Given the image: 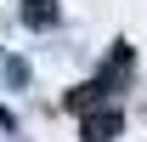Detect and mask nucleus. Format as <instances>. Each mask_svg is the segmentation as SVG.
Returning <instances> with one entry per match:
<instances>
[{"label": "nucleus", "mask_w": 147, "mask_h": 142, "mask_svg": "<svg viewBox=\"0 0 147 142\" xmlns=\"http://www.w3.org/2000/svg\"><path fill=\"white\" fill-rule=\"evenodd\" d=\"M125 74H130V46H113V57H108V68L96 74V85H91V97H113V91L125 85Z\"/></svg>", "instance_id": "nucleus-1"}, {"label": "nucleus", "mask_w": 147, "mask_h": 142, "mask_svg": "<svg viewBox=\"0 0 147 142\" xmlns=\"http://www.w3.org/2000/svg\"><path fill=\"white\" fill-rule=\"evenodd\" d=\"M119 114H113V108H102V114H85V142H113L119 137Z\"/></svg>", "instance_id": "nucleus-2"}, {"label": "nucleus", "mask_w": 147, "mask_h": 142, "mask_svg": "<svg viewBox=\"0 0 147 142\" xmlns=\"http://www.w3.org/2000/svg\"><path fill=\"white\" fill-rule=\"evenodd\" d=\"M23 23L28 29H51L57 23V0H23Z\"/></svg>", "instance_id": "nucleus-3"}]
</instances>
